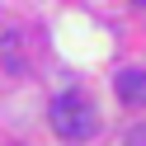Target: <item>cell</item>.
<instances>
[{"instance_id":"cell-4","label":"cell","mask_w":146,"mask_h":146,"mask_svg":"<svg viewBox=\"0 0 146 146\" xmlns=\"http://www.w3.org/2000/svg\"><path fill=\"white\" fill-rule=\"evenodd\" d=\"M137 5H141V10H146V0H137Z\"/></svg>"},{"instance_id":"cell-3","label":"cell","mask_w":146,"mask_h":146,"mask_svg":"<svg viewBox=\"0 0 146 146\" xmlns=\"http://www.w3.org/2000/svg\"><path fill=\"white\" fill-rule=\"evenodd\" d=\"M123 146H146V123H137V127H132V132H127V137H123Z\"/></svg>"},{"instance_id":"cell-1","label":"cell","mask_w":146,"mask_h":146,"mask_svg":"<svg viewBox=\"0 0 146 146\" xmlns=\"http://www.w3.org/2000/svg\"><path fill=\"white\" fill-rule=\"evenodd\" d=\"M47 118H52V132H57L61 141H90V137L99 132V113H94V104H90L80 90L57 94L47 104Z\"/></svg>"},{"instance_id":"cell-2","label":"cell","mask_w":146,"mask_h":146,"mask_svg":"<svg viewBox=\"0 0 146 146\" xmlns=\"http://www.w3.org/2000/svg\"><path fill=\"white\" fill-rule=\"evenodd\" d=\"M113 94L123 99V104H137V108H146V71H137V66L118 71V76H113Z\"/></svg>"}]
</instances>
